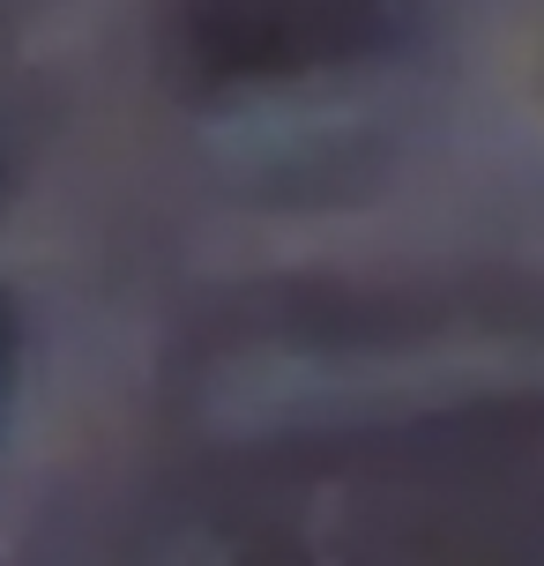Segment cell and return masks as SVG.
I'll use <instances>...</instances> for the list:
<instances>
[{
    "instance_id": "obj_1",
    "label": "cell",
    "mask_w": 544,
    "mask_h": 566,
    "mask_svg": "<svg viewBox=\"0 0 544 566\" xmlns=\"http://www.w3.org/2000/svg\"><path fill=\"white\" fill-rule=\"evenodd\" d=\"M179 30L195 75L254 83V75H306L321 60H351L396 38V0H187Z\"/></svg>"
},
{
    "instance_id": "obj_2",
    "label": "cell",
    "mask_w": 544,
    "mask_h": 566,
    "mask_svg": "<svg viewBox=\"0 0 544 566\" xmlns=\"http://www.w3.org/2000/svg\"><path fill=\"white\" fill-rule=\"evenodd\" d=\"M15 350H23V321H15V306L0 298V402H8V388H15Z\"/></svg>"
}]
</instances>
